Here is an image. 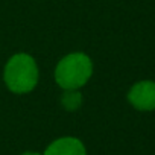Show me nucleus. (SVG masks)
<instances>
[{"mask_svg": "<svg viewBox=\"0 0 155 155\" xmlns=\"http://www.w3.org/2000/svg\"><path fill=\"white\" fill-rule=\"evenodd\" d=\"M61 105L65 111L74 113L82 107V94L79 90H64L61 96Z\"/></svg>", "mask_w": 155, "mask_h": 155, "instance_id": "5", "label": "nucleus"}, {"mask_svg": "<svg viewBox=\"0 0 155 155\" xmlns=\"http://www.w3.org/2000/svg\"><path fill=\"white\" fill-rule=\"evenodd\" d=\"M21 155H43V153H40V152H32V150H28V152H23Z\"/></svg>", "mask_w": 155, "mask_h": 155, "instance_id": "6", "label": "nucleus"}, {"mask_svg": "<svg viewBox=\"0 0 155 155\" xmlns=\"http://www.w3.org/2000/svg\"><path fill=\"white\" fill-rule=\"evenodd\" d=\"M40 79V68L35 58L20 52L12 55L3 68V82L14 94H28L35 90Z\"/></svg>", "mask_w": 155, "mask_h": 155, "instance_id": "1", "label": "nucleus"}, {"mask_svg": "<svg viewBox=\"0 0 155 155\" xmlns=\"http://www.w3.org/2000/svg\"><path fill=\"white\" fill-rule=\"evenodd\" d=\"M43 155H87V147L78 137L65 135L53 140Z\"/></svg>", "mask_w": 155, "mask_h": 155, "instance_id": "4", "label": "nucleus"}, {"mask_svg": "<svg viewBox=\"0 0 155 155\" xmlns=\"http://www.w3.org/2000/svg\"><path fill=\"white\" fill-rule=\"evenodd\" d=\"M128 102L138 111L155 110V82L140 81L135 82L128 91Z\"/></svg>", "mask_w": 155, "mask_h": 155, "instance_id": "3", "label": "nucleus"}, {"mask_svg": "<svg viewBox=\"0 0 155 155\" xmlns=\"http://www.w3.org/2000/svg\"><path fill=\"white\" fill-rule=\"evenodd\" d=\"M93 76V61L84 52L62 56L53 71L55 82L62 90H81Z\"/></svg>", "mask_w": 155, "mask_h": 155, "instance_id": "2", "label": "nucleus"}]
</instances>
